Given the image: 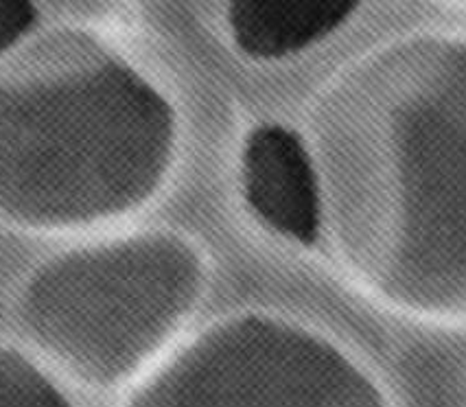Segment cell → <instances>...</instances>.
I'll return each mask as SVG.
<instances>
[{
    "label": "cell",
    "instance_id": "obj_1",
    "mask_svg": "<svg viewBox=\"0 0 466 407\" xmlns=\"http://www.w3.org/2000/svg\"><path fill=\"white\" fill-rule=\"evenodd\" d=\"M134 117L132 92L110 64L0 73V215L66 226L116 209L137 178Z\"/></svg>",
    "mask_w": 466,
    "mask_h": 407
},
{
    "label": "cell",
    "instance_id": "obj_2",
    "mask_svg": "<svg viewBox=\"0 0 466 407\" xmlns=\"http://www.w3.org/2000/svg\"><path fill=\"white\" fill-rule=\"evenodd\" d=\"M138 268L127 249H92L48 265L31 283V333L70 372L110 383L137 361Z\"/></svg>",
    "mask_w": 466,
    "mask_h": 407
},
{
    "label": "cell",
    "instance_id": "obj_3",
    "mask_svg": "<svg viewBox=\"0 0 466 407\" xmlns=\"http://www.w3.org/2000/svg\"><path fill=\"white\" fill-rule=\"evenodd\" d=\"M246 193L268 224L302 243L318 235V188L307 154L280 127L254 132L246 149Z\"/></svg>",
    "mask_w": 466,
    "mask_h": 407
},
{
    "label": "cell",
    "instance_id": "obj_4",
    "mask_svg": "<svg viewBox=\"0 0 466 407\" xmlns=\"http://www.w3.org/2000/svg\"><path fill=\"white\" fill-rule=\"evenodd\" d=\"M357 9L355 3L339 0H269V3H235L230 25L237 42L257 57H280L322 40Z\"/></svg>",
    "mask_w": 466,
    "mask_h": 407
},
{
    "label": "cell",
    "instance_id": "obj_5",
    "mask_svg": "<svg viewBox=\"0 0 466 407\" xmlns=\"http://www.w3.org/2000/svg\"><path fill=\"white\" fill-rule=\"evenodd\" d=\"M129 407H379L377 399L360 382L279 383V385H221L213 394L191 385L169 382L162 390L151 388Z\"/></svg>",
    "mask_w": 466,
    "mask_h": 407
},
{
    "label": "cell",
    "instance_id": "obj_6",
    "mask_svg": "<svg viewBox=\"0 0 466 407\" xmlns=\"http://www.w3.org/2000/svg\"><path fill=\"white\" fill-rule=\"evenodd\" d=\"M0 407H70L59 390L31 361L0 349Z\"/></svg>",
    "mask_w": 466,
    "mask_h": 407
},
{
    "label": "cell",
    "instance_id": "obj_7",
    "mask_svg": "<svg viewBox=\"0 0 466 407\" xmlns=\"http://www.w3.org/2000/svg\"><path fill=\"white\" fill-rule=\"evenodd\" d=\"M35 23V9L29 3H0V56L9 51Z\"/></svg>",
    "mask_w": 466,
    "mask_h": 407
}]
</instances>
